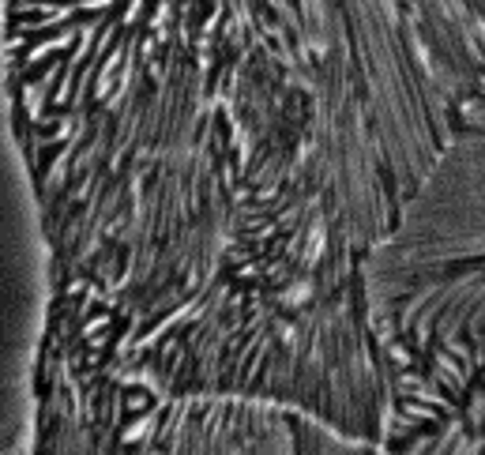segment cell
Here are the masks:
<instances>
[{
	"instance_id": "cell-1",
	"label": "cell",
	"mask_w": 485,
	"mask_h": 455,
	"mask_svg": "<svg viewBox=\"0 0 485 455\" xmlns=\"http://www.w3.org/2000/svg\"><path fill=\"white\" fill-rule=\"evenodd\" d=\"M136 455H380V448L294 406L184 399L162 410Z\"/></svg>"
}]
</instances>
